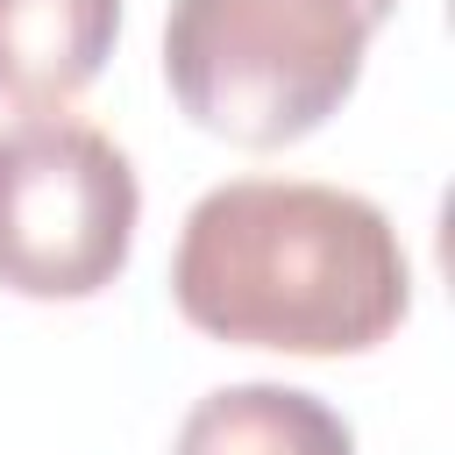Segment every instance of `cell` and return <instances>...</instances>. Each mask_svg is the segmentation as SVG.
Here are the masks:
<instances>
[{
    "label": "cell",
    "mask_w": 455,
    "mask_h": 455,
    "mask_svg": "<svg viewBox=\"0 0 455 455\" xmlns=\"http://www.w3.org/2000/svg\"><path fill=\"white\" fill-rule=\"evenodd\" d=\"M398 0H171L164 78L192 128L284 149L341 114Z\"/></svg>",
    "instance_id": "7a4b0ae2"
},
{
    "label": "cell",
    "mask_w": 455,
    "mask_h": 455,
    "mask_svg": "<svg viewBox=\"0 0 455 455\" xmlns=\"http://www.w3.org/2000/svg\"><path fill=\"white\" fill-rule=\"evenodd\" d=\"M142 185L128 149L78 114L0 128V291L92 299L128 270Z\"/></svg>",
    "instance_id": "3957f363"
},
{
    "label": "cell",
    "mask_w": 455,
    "mask_h": 455,
    "mask_svg": "<svg viewBox=\"0 0 455 455\" xmlns=\"http://www.w3.org/2000/svg\"><path fill=\"white\" fill-rule=\"evenodd\" d=\"M178 313L235 348L363 355L398 334L412 263L391 213L320 178H228L192 199L171 256Z\"/></svg>",
    "instance_id": "6da1fadb"
},
{
    "label": "cell",
    "mask_w": 455,
    "mask_h": 455,
    "mask_svg": "<svg viewBox=\"0 0 455 455\" xmlns=\"http://www.w3.org/2000/svg\"><path fill=\"white\" fill-rule=\"evenodd\" d=\"M121 36V0H0V100L57 114L78 100Z\"/></svg>",
    "instance_id": "277c9868"
},
{
    "label": "cell",
    "mask_w": 455,
    "mask_h": 455,
    "mask_svg": "<svg viewBox=\"0 0 455 455\" xmlns=\"http://www.w3.org/2000/svg\"><path fill=\"white\" fill-rule=\"evenodd\" d=\"M171 455H355V434L299 384H220L178 419Z\"/></svg>",
    "instance_id": "5b68a950"
}]
</instances>
